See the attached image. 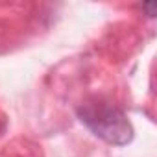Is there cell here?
Here are the masks:
<instances>
[{
	"mask_svg": "<svg viewBox=\"0 0 157 157\" xmlns=\"http://www.w3.org/2000/svg\"><path fill=\"white\" fill-rule=\"evenodd\" d=\"M76 115L94 137L102 139L107 144L126 146L133 139V126L128 120L126 113L109 102H83L78 105Z\"/></svg>",
	"mask_w": 157,
	"mask_h": 157,
	"instance_id": "1",
	"label": "cell"
}]
</instances>
